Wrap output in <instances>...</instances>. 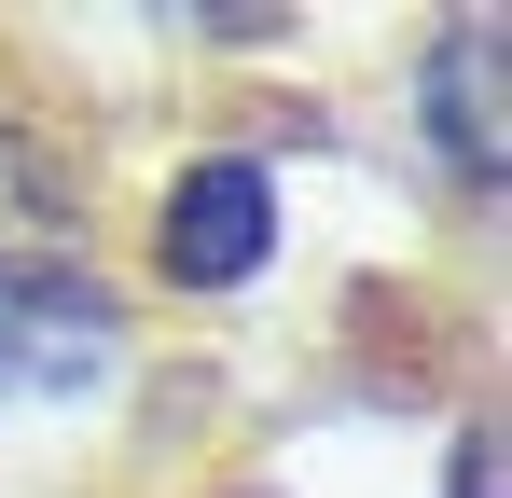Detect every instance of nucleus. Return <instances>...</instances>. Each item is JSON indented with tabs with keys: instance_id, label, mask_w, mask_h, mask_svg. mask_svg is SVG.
I'll use <instances>...</instances> for the list:
<instances>
[{
	"instance_id": "f03ea898",
	"label": "nucleus",
	"mask_w": 512,
	"mask_h": 498,
	"mask_svg": "<svg viewBox=\"0 0 512 498\" xmlns=\"http://www.w3.org/2000/svg\"><path fill=\"white\" fill-rule=\"evenodd\" d=\"M84 222V194H70V153L56 139H28V125H0V277L28 291V263H56Z\"/></svg>"
},
{
	"instance_id": "20e7f679",
	"label": "nucleus",
	"mask_w": 512,
	"mask_h": 498,
	"mask_svg": "<svg viewBox=\"0 0 512 498\" xmlns=\"http://www.w3.org/2000/svg\"><path fill=\"white\" fill-rule=\"evenodd\" d=\"M429 125H443V153L471 180H499V28H471V42L429 56Z\"/></svg>"
},
{
	"instance_id": "7ed1b4c3",
	"label": "nucleus",
	"mask_w": 512,
	"mask_h": 498,
	"mask_svg": "<svg viewBox=\"0 0 512 498\" xmlns=\"http://www.w3.org/2000/svg\"><path fill=\"white\" fill-rule=\"evenodd\" d=\"M97 360H111V305L84 291H0V374H28V388H84Z\"/></svg>"
},
{
	"instance_id": "f257e3e1",
	"label": "nucleus",
	"mask_w": 512,
	"mask_h": 498,
	"mask_svg": "<svg viewBox=\"0 0 512 498\" xmlns=\"http://www.w3.org/2000/svg\"><path fill=\"white\" fill-rule=\"evenodd\" d=\"M263 249H277V180H263L250 153H208L167 194V277L180 291H250Z\"/></svg>"
}]
</instances>
